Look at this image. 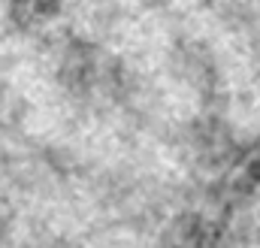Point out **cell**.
I'll return each instance as SVG.
<instances>
[{"label":"cell","instance_id":"6da1fadb","mask_svg":"<svg viewBox=\"0 0 260 248\" xmlns=\"http://www.w3.org/2000/svg\"><path fill=\"white\" fill-rule=\"evenodd\" d=\"M173 64H176V73L185 82L197 85L206 97L218 94V67H215L206 46H200L194 40H182L173 49Z\"/></svg>","mask_w":260,"mask_h":248}]
</instances>
